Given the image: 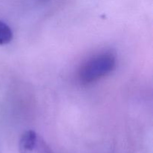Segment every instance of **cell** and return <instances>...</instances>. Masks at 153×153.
<instances>
[{
  "mask_svg": "<svg viewBox=\"0 0 153 153\" xmlns=\"http://www.w3.org/2000/svg\"><path fill=\"white\" fill-rule=\"evenodd\" d=\"M116 57L111 52H102L88 58L78 71V79L82 85L97 82L110 74L116 67Z\"/></svg>",
  "mask_w": 153,
  "mask_h": 153,
  "instance_id": "obj_1",
  "label": "cell"
},
{
  "mask_svg": "<svg viewBox=\"0 0 153 153\" xmlns=\"http://www.w3.org/2000/svg\"><path fill=\"white\" fill-rule=\"evenodd\" d=\"M34 149L37 150V153H53L52 149L47 145V143L45 142V140L39 136H37V142H36Z\"/></svg>",
  "mask_w": 153,
  "mask_h": 153,
  "instance_id": "obj_4",
  "label": "cell"
},
{
  "mask_svg": "<svg viewBox=\"0 0 153 153\" xmlns=\"http://www.w3.org/2000/svg\"><path fill=\"white\" fill-rule=\"evenodd\" d=\"M37 135L35 131H27L21 136L19 143V150L20 153H31L35 148Z\"/></svg>",
  "mask_w": 153,
  "mask_h": 153,
  "instance_id": "obj_2",
  "label": "cell"
},
{
  "mask_svg": "<svg viewBox=\"0 0 153 153\" xmlns=\"http://www.w3.org/2000/svg\"><path fill=\"white\" fill-rule=\"evenodd\" d=\"M13 39V32L10 27L0 20V45H6Z\"/></svg>",
  "mask_w": 153,
  "mask_h": 153,
  "instance_id": "obj_3",
  "label": "cell"
}]
</instances>
